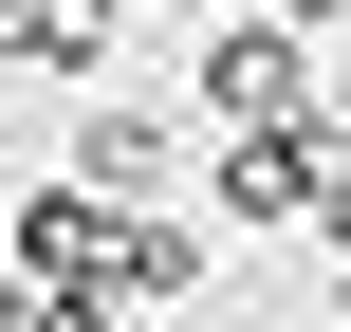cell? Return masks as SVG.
I'll return each instance as SVG.
<instances>
[{
    "instance_id": "cell-3",
    "label": "cell",
    "mask_w": 351,
    "mask_h": 332,
    "mask_svg": "<svg viewBox=\"0 0 351 332\" xmlns=\"http://www.w3.org/2000/svg\"><path fill=\"white\" fill-rule=\"evenodd\" d=\"M167 296H204V222L111 203V240H93V314H167Z\"/></svg>"
},
{
    "instance_id": "cell-5",
    "label": "cell",
    "mask_w": 351,
    "mask_h": 332,
    "mask_svg": "<svg viewBox=\"0 0 351 332\" xmlns=\"http://www.w3.org/2000/svg\"><path fill=\"white\" fill-rule=\"evenodd\" d=\"M0 332H111L93 296H56V277H0Z\"/></svg>"
},
{
    "instance_id": "cell-2",
    "label": "cell",
    "mask_w": 351,
    "mask_h": 332,
    "mask_svg": "<svg viewBox=\"0 0 351 332\" xmlns=\"http://www.w3.org/2000/svg\"><path fill=\"white\" fill-rule=\"evenodd\" d=\"M333 185H351L333 111H296V129H241V148H222V222H315Z\"/></svg>"
},
{
    "instance_id": "cell-4",
    "label": "cell",
    "mask_w": 351,
    "mask_h": 332,
    "mask_svg": "<svg viewBox=\"0 0 351 332\" xmlns=\"http://www.w3.org/2000/svg\"><path fill=\"white\" fill-rule=\"evenodd\" d=\"M74 185L93 203H167V111H93L74 129Z\"/></svg>"
},
{
    "instance_id": "cell-1",
    "label": "cell",
    "mask_w": 351,
    "mask_h": 332,
    "mask_svg": "<svg viewBox=\"0 0 351 332\" xmlns=\"http://www.w3.org/2000/svg\"><path fill=\"white\" fill-rule=\"evenodd\" d=\"M204 111H222V129H296V111H315V37L241 0V18L204 37Z\"/></svg>"
},
{
    "instance_id": "cell-6",
    "label": "cell",
    "mask_w": 351,
    "mask_h": 332,
    "mask_svg": "<svg viewBox=\"0 0 351 332\" xmlns=\"http://www.w3.org/2000/svg\"><path fill=\"white\" fill-rule=\"evenodd\" d=\"M259 18H315V0H259Z\"/></svg>"
}]
</instances>
